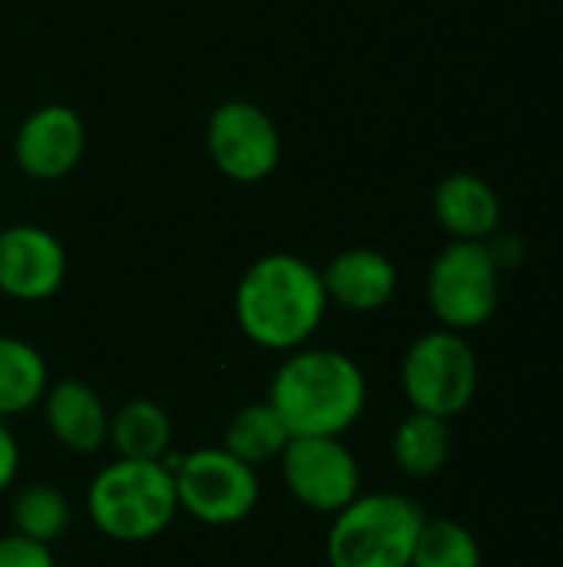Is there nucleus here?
<instances>
[{"mask_svg": "<svg viewBox=\"0 0 563 567\" xmlns=\"http://www.w3.org/2000/svg\"><path fill=\"white\" fill-rule=\"evenodd\" d=\"M322 269L295 252L256 259L236 286V322L265 352H295L322 329L329 312Z\"/></svg>", "mask_w": 563, "mask_h": 567, "instance_id": "nucleus-1", "label": "nucleus"}, {"mask_svg": "<svg viewBox=\"0 0 563 567\" xmlns=\"http://www.w3.org/2000/svg\"><path fill=\"white\" fill-rule=\"evenodd\" d=\"M265 402L282 415L292 439L345 435L368 405V379L362 365L338 349L285 352L269 379Z\"/></svg>", "mask_w": 563, "mask_h": 567, "instance_id": "nucleus-2", "label": "nucleus"}, {"mask_svg": "<svg viewBox=\"0 0 563 567\" xmlns=\"http://www.w3.org/2000/svg\"><path fill=\"white\" fill-rule=\"evenodd\" d=\"M86 515L100 535L119 545L159 538L179 515L176 478L159 462L113 458L86 488Z\"/></svg>", "mask_w": 563, "mask_h": 567, "instance_id": "nucleus-3", "label": "nucleus"}, {"mask_svg": "<svg viewBox=\"0 0 563 567\" xmlns=\"http://www.w3.org/2000/svg\"><path fill=\"white\" fill-rule=\"evenodd\" d=\"M425 508L398 492H362L338 515L325 538L329 567H411Z\"/></svg>", "mask_w": 563, "mask_h": 567, "instance_id": "nucleus-4", "label": "nucleus"}, {"mask_svg": "<svg viewBox=\"0 0 563 567\" xmlns=\"http://www.w3.org/2000/svg\"><path fill=\"white\" fill-rule=\"evenodd\" d=\"M481 385V369L465 332L435 329L418 336L402 359V392L415 412L458 419Z\"/></svg>", "mask_w": 563, "mask_h": 567, "instance_id": "nucleus-5", "label": "nucleus"}, {"mask_svg": "<svg viewBox=\"0 0 563 567\" xmlns=\"http://www.w3.org/2000/svg\"><path fill=\"white\" fill-rule=\"evenodd\" d=\"M176 478V502L192 522L206 528H232L242 525L262 495L259 468L246 465L222 445L196 449L179 455L173 465Z\"/></svg>", "mask_w": 563, "mask_h": 567, "instance_id": "nucleus-6", "label": "nucleus"}, {"mask_svg": "<svg viewBox=\"0 0 563 567\" xmlns=\"http://www.w3.org/2000/svg\"><path fill=\"white\" fill-rule=\"evenodd\" d=\"M498 299L501 266L494 262L488 243L455 239L435 256L428 269V306L441 329H481L498 312Z\"/></svg>", "mask_w": 563, "mask_h": 567, "instance_id": "nucleus-7", "label": "nucleus"}, {"mask_svg": "<svg viewBox=\"0 0 563 567\" xmlns=\"http://www.w3.org/2000/svg\"><path fill=\"white\" fill-rule=\"evenodd\" d=\"M285 492L315 515H338L362 495V468L338 435H302L279 455Z\"/></svg>", "mask_w": 563, "mask_h": 567, "instance_id": "nucleus-8", "label": "nucleus"}, {"mask_svg": "<svg viewBox=\"0 0 563 567\" xmlns=\"http://www.w3.org/2000/svg\"><path fill=\"white\" fill-rule=\"evenodd\" d=\"M206 150L212 166L232 183H262L282 159L275 120L249 100H226L206 123Z\"/></svg>", "mask_w": 563, "mask_h": 567, "instance_id": "nucleus-9", "label": "nucleus"}, {"mask_svg": "<svg viewBox=\"0 0 563 567\" xmlns=\"http://www.w3.org/2000/svg\"><path fill=\"white\" fill-rule=\"evenodd\" d=\"M63 243L33 223L0 229V292L17 302H46L66 282Z\"/></svg>", "mask_w": 563, "mask_h": 567, "instance_id": "nucleus-10", "label": "nucleus"}, {"mask_svg": "<svg viewBox=\"0 0 563 567\" xmlns=\"http://www.w3.org/2000/svg\"><path fill=\"white\" fill-rule=\"evenodd\" d=\"M86 153V123L66 103L37 106L13 136L17 166L40 183L70 176Z\"/></svg>", "mask_w": 563, "mask_h": 567, "instance_id": "nucleus-11", "label": "nucleus"}, {"mask_svg": "<svg viewBox=\"0 0 563 567\" xmlns=\"http://www.w3.org/2000/svg\"><path fill=\"white\" fill-rule=\"evenodd\" d=\"M43 419L56 445L76 455H96L110 442V409L93 385L80 379L50 382L43 395Z\"/></svg>", "mask_w": 563, "mask_h": 567, "instance_id": "nucleus-12", "label": "nucleus"}, {"mask_svg": "<svg viewBox=\"0 0 563 567\" xmlns=\"http://www.w3.org/2000/svg\"><path fill=\"white\" fill-rule=\"evenodd\" d=\"M322 282L329 302L342 306L345 312H378L398 292V269L385 252L355 246L338 252L322 269Z\"/></svg>", "mask_w": 563, "mask_h": 567, "instance_id": "nucleus-13", "label": "nucleus"}, {"mask_svg": "<svg viewBox=\"0 0 563 567\" xmlns=\"http://www.w3.org/2000/svg\"><path fill=\"white\" fill-rule=\"evenodd\" d=\"M435 216L455 239L484 243L501 226V199L488 179L475 173H451L435 189Z\"/></svg>", "mask_w": 563, "mask_h": 567, "instance_id": "nucleus-14", "label": "nucleus"}, {"mask_svg": "<svg viewBox=\"0 0 563 567\" xmlns=\"http://www.w3.org/2000/svg\"><path fill=\"white\" fill-rule=\"evenodd\" d=\"M451 458V425L448 419L428 412H408L392 435V462L408 478H435Z\"/></svg>", "mask_w": 563, "mask_h": 567, "instance_id": "nucleus-15", "label": "nucleus"}, {"mask_svg": "<svg viewBox=\"0 0 563 567\" xmlns=\"http://www.w3.org/2000/svg\"><path fill=\"white\" fill-rule=\"evenodd\" d=\"M50 369L37 346L17 336H0V419H20L43 402Z\"/></svg>", "mask_w": 563, "mask_h": 567, "instance_id": "nucleus-16", "label": "nucleus"}, {"mask_svg": "<svg viewBox=\"0 0 563 567\" xmlns=\"http://www.w3.org/2000/svg\"><path fill=\"white\" fill-rule=\"evenodd\" d=\"M116 458L159 462L173 445L169 412L153 399H129L110 412V442Z\"/></svg>", "mask_w": 563, "mask_h": 567, "instance_id": "nucleus-17", "label": "nucleus"}, {"mask_svg": "<svg viewBox=\"0 0 563 567\" xmlns=\"http://www.w3.org/2000/svg\"><path fill=\"white\" fill-rule=\"evenodd\" d=\"M289 442H292V432L269 402H252V405L239 409L229 419L226 435H222V449L252 468L279 462V455L285 452Z\"/></svg>", "mask_w": 563, "mask_h": 567, "instance_id": "nucleus-18", "label": "nucleus"}, {"mask_svg": "<svg viewBox=\"0 0 563 567\" xmlns=\"http://www.w3.org/2000/svg\"><path fill=\"white\" fill-rule=\"evenodd\" d=\"M70 522H73L70 498L56 485L30 482L17 488L10 498V528L30 542L53 548L70 532Z\"/></svg>", "mask_w": 563, "mask_h": 567, "instance_id": "nucleus-19", "label": "nucleus"}, {"mask_svg": "<svg viewBox=\"0 0 563 567\" xmlns=\"http://www.w3.org/2000/svg\"><path fill=\"white\" fill-rule=\"evenodd\" d=\"M484 555L475 532L455 518H425L411 551V567H481Z\"/></svg>", "mask_w": 563, "mask_h": 567, "instance_id": "nucleus-20", "label": "nucleus"}, {"mask_svg": "<svg viewBox=\"0 0 563 567\" xmlns=\"http://www.w3.org/2000/svg\"><path fill=\"white\" fill-rule=\"evenodd\" d=\"M0 567H56L53 548L30 542L17 532L0 535Z\"/></svg>", "mask_w": 563, "mask_h": 567, "instance_id": "nucleus-21", "label": "nucleus"}, {"mask_svg": "<svg viewBox=\"0 0 563 567\" xmlns=\"http://www.w3.org/2000/svg\"><path fill=\"white\" fill-rule=\"evenodd\" d=\"M17 472H20V445L10 425L0 419V495L10 492V485L17 482Z\"/></svg>", "mask_w": 563, "mask_h": 567, "instance_id": "nucleus-22", "label": "nucleus"}]
</instances>
